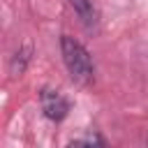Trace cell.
Returning <instances> with one entry per match:
<instances>
[{"mask_svg": "<svg viewBox=\"0 0 148 148\" xmlns=\"http://www.w3.org/2000/svg\"><path fill=\"white\" fill-rule=\"evenodd\" d=\"M60 53H62V60H65L72 79H76V81H90L92 79V72H95L92 58L81 42H76L69 35H62L60 37Z\"/></svg>", "mask_w": 148, "mask_h": 148, "instance_id": "cell-1", "label": "cell"}, {"mask_svg": "<svg viewBox=\"0 0 148 148\" xmlns=\"http://www.w3.org/2000/svg\"><path fill=\"white\" fill-rule=\"evenodd\" d=\"M39 102H42V111H44V116L49 118V120H62L65 116H67V111H69V104H67V99L58 92V90H51V88H44L42 92H39Z\"/></svg>", "mask_w": 148, "mask_h": 148, "instance_id": "cell-2", "label": "cell"}, {"mask_svg": "<svg viewBox=\"0 0 148 148\" xmlns=\"http://www.w3.org/2000/svg\"><path fill=\"white\" fill-rule=\"evenodd\" d=\"M67 2L72 5V9L76 12V16L81 18V23L86 28H92L97 23V12H95V7H92L90 0H67Z\"/></svg>", "mask_w": 148, "mask_h": 148, "instance_id": "cell-3", "label": "cell"}, {"mask_svg": "<svg viewBox=\"0 0 148 148\" xmlns=\"http://www.w3.org/2000/svg\"><path fill=\"white\" fill-rule=\"evenodd\" d=\"M28 60H30V46H23L21 51H16V56L12 60V74H23Z\"/></svg>", "mask_w": 148, "mask_h": 148, "instance_id": "cell-4", "label": "cell"}, {"mask_svg": "<svg viewBox=\"0 0 148 148\" xmlns=\"http://www.w3.org/2000/svg\"><path fill=\"white\" fill-rule=\"evenodd\" d=\"M92 143H97V146H104V139H102V136H97V134H90V136H83V139H76V141H72V146H92Z\"/></svg>", "mask_w": 148, "mask_h": 148, "instance_id": "cell-5", "label": "cell"}]
</instances>
